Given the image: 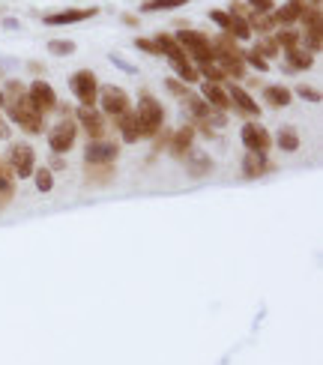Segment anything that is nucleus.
Listing matches in <instances>:
<instances>
[{"instance_id":"4468645a","label":"nucleus","mask_w":323,"mask_h":365,"mask_svg":"<svg viewBox=\"0 0 323 365\" xmlns=\"http://www.w3.org/2000/svg\"><path fill=\"white\" fill-rule=\"evenodd\" d=\"M192 141H195L192 126H183V129L174 132V135H168V150H171L174 159H186V156L192 153Z\"/></svg>"},{"instance_id":"bb28decb","label":"nucleus","mask_w":323,"mask_h":365,"mask_svg":"<svg viewBox=\"0 0 323 365\" xmlns=\"http://www.w3.org/2000/svg\"><path fill=\"white\" fill-rule=\"evenodd\" d=\"M276 144H278L285 153H294V150H300V135H296V132H294L291 126H285V129L278 132Z\"/></svg>"},{"instance_id":"6e6552de","label":"nucleus","mask_w":323,"mask_h":365,"mask_svg":"<svg viewBox=\"0 0 323 365\" xmlns=\"http://www.w3.org/2000/svg\"><path fill=\"white\" fill-rule=\"evenodd\" d=\"M99 105H102V114H111V117H120V114L132 111L129 93L120 87H102L99 90Z\"/></svg>"},{"instance_id":"473e14b6","label":"nucleus","mask_w":323,"mask_h":365,"mask_svg":"<svg viewBox=\"0 0 323 365\" xmlns=\"http://www.w3.org/2000/svg\"><path fill=\"white\" fill-rule=\"evenodd\" d=\"M48 51H51V54H72V51H75V43H66V39H54V43H48Z\"/></svg>"},{"instance_id":"58836bf2","label":"nucleus","mask_w":323,"mask_h":365,"mask_svg":"<svg viewBox=\"0 0 323 365\" xmlns=\"http://www.w3.org/2000/svg\"><path fill=\"white\" fill-rule=\"evenodd\" d=\"M51 168H54V171L63 168V159H60V156H54V159H51Z\"/></svg>"},{"instance_id":"a19ab883","label":"nucleus","mask_w":323,"mask_h":365,"mask_svg":"<svg viewBox=\"0 0 323 365\" xmlns=\"http://www.w3.org/2000/svg\"><path fill=\"white\" fill-rule=\"evenodd\" d=\"M0 108H3V90H0Z\"/></svg>"},{"instance_id":"f8f14e48","label":"nucleus","mask_w":323,"mask_h":365,"mask_svg":"<svg viewBox=\"0 0 323 365\" xmlns=\"http://www.w3.org/2000/svg\"><path fill=\"white\" fill-rule=\"evenodd\" d=\"M75 123L87 132L90 141H102V135H105V117H102V111H96V108H78Z\"/></svg>"},{"instance_id":"f704fd0d","label":"nucleus","mask_w":323,"mask_h":365,"mask_svg":"<svg viewBox=\"0 0 323 365\" xmlns=\"http://www.w3.org/2000/svg\"><path fill=\"white\" fill-rule=\"evenodd\" d=\"M165 84H168V90H171L174 96H180V99H186V96H189V84H183L180 78H168Z\"/></svg>"},{"instance_id":"dca6fc26","label":"nucleus","mask_w":323,"mask_h":365,"mask_svg":"<svg viewBox=\"0 0 323 365\" xmlns=\"http://www.w3.org/2000/svg\"><path fill=\"white\" fill-rule=\"evenodd\" d=\"M96 12H99V10H63V12L45 15V24H51V27H60V24H78V21L93 19Z\"/></svg>"},{"instance_id":"b1692460","label":"nucleus","mask_w":323,"mask_h":365,"mask_svg":"<svg viewBox=\"0 0 323 365\" xmlns=\"http://www.w3.org/2000/svg\"><path fill=\"white\" fill-rule=\"evenodd\" d=\"M87 168V182L90 186H105V182H111L114 177V165H84Z\"/></svg>"},{"instance_id":"2eb2a0df","label":"nucleus","mask_w":323,"mask_h":365,"mask_svg":"<svg viewBox=\"0 0 323 365\" xmlns=\"http://www.w3.org/2000/svg\"><path fill=\"white\" fill-rule=\"evenodd\" d=\"M201 99L213 111H228L230 108V99H228V90L222 84H210V81H201Z\"/></svg>"},{"instance_id":"c85d7f7f","label":"nucleus","mask_w":323,"mask_h":365,"mask_svg":"<svg viewBox=\"0 0 323 365\" xmlns=\"http://www.w3.org/2000/svg\"><path fill=\"white\" fill-rule=\"evenodd\" d=\"M320 33H323L320 27H309V30H302V33H300V43H305L309 54H318V51H320V43H323Z\"/></svg>"},{"instance_id":"a211bd4d","label":"nucleus","mask_w":323,"mask_h":365,"mask_svg":"<svg viewBox=\"0 0 323 365\" xmlns=\"http://www.w3.org/2000/svg\"><path fill=\"white\" fill-rule=\"evenodd\" d=\"M302 10H305V0H287L281 10H272V21L276 24H294V21H300V15H302Z\"/></svg>"},{"instance_id":"f3484780","label":"nucleus","mask_w":323,"mask_h":365,"mask_svg":"<svg viewBox=\"0 0 323 365\" xmlns=\"http://www.w3.org/2000/svg\"><path fill=\"white\" fill-rule=\"evenodd\" d=\"M114 120H117L120 138L126 141V144H138V141H141V126H138L135 111H126V114H120V117H114Z\"/></svg>"},{"instance_id":"9d476101","label":"nucleus","mask_w":323,"mask_h":365,"mask_svg":"<svg viewBox=\"0 0 323 365\" xmlns=\"http://www.w3.org/2000/svg\"><path fill=\"white\" fill-rule=\"evenodd\" d=\"M27 99L33 102V108H36L39 114H48V111H54V108H57V93H54V87L48 84V81H43V78H36V81L30 84Z\"/></svg>"},{"instance_id":"7ed1b4c3","label":"nucleus","mask_w":323,"mask_h":365,"mask_svg":"<svg viewBox=\"0 0 323 365\" xmlns=\"http://www.w3.org/2000/svg\"><path fill=\"white\" fill-rule=\"evenodd\" d=\"M174 43L183 48V54L189 57L192 63H215V51H213V39L201 30H180L174 36Z\"/></svg>"},{"instance_id":"72a5a7b5","label":"nucleus","mask_w":323,"mask_h":365,"mask_svg":"<svg viewBox=\"0 0 323 365\" xmlns=\"http://www.w3.org/2000/svg\"><path fill=\"white\" fill-rule=\"evenodd\" d=\"M248 6H252L258 15H272V10H276V3H272V0H248Z\"/></svg>"},{"instance_id":"f257e3e1","label":"nucleus","mask_w":323,"mask_h":365,"mask_svg":"<svg viewBox=\"0 0 323 365\" xmlns=\"http://www.w3.org/2000/svg\"><path fill=\"white\" fill-rule=\"evenodd\" d=\"M3 108H6V114H10V120L15 126H21L24 132H30V135L43 132V114L33 108V102L27 99V90L21 87V81H6Z\"/></svg>"},{"instance_id":"a878e982","label":"nucleus","mask_w":323,"mask_h":365,"mask_svg":"<svg viewBox=\"0 0 323 365\" xmlns=\"http://www.w3.org/2000/svg\"><path fill=\"white\" fill-rule=\"evenodd\" d=\"M246 21H248V27H252V33L258 30L261 36H270L272 30H276V21H272V15H246Z\"/></svg>"},{"instance_id":"9b49d317","label":"nucleus","mask_w":323,"mask_h":365,"mask_svg":"<svg viewBox=\"0 0 323 365\" xmlns=\"http://www.w3.org/2000/svg\"><path fill=\"white\" fill-rule=\"evenodd\" d=\"M120 147L114 144V141H90L87 150H84V165H114L117 159Z\"/></svg>"},{"instance_id":"c756f323","label":"nucleus","mask_w":323,"mask_h":365,"mask_svg":"<svg viewBox=\"0 0 323 365\" xmlns=\"http://www.w3.org/2000/svg\"><path fill=\"white\" fill-rule=\"evenodd\" d=\"M33 180H36V189H39V192H51V189H54V174H51V168L33 171Z\"/></svg>"},{"instance_id":"0eeeda50","label":"nucleus","mask_w":323,"mask_h":365,"mask_svg":"<svg viewBox=\"0 0 323 365\" xmlns=\"http://www.w3.org/2000/svg\"><path fill=\"white\" fill-rule=\"evenodd\" d=\"M239 141H243V147L248 153H270V147H272V135L261 123H246L239 129Z\"/></svg>"},{"instance_id":"ea45409f","label":"nucleus","mask_w":323,"mask_h":365,"mask_svg":"<svg viewBox=\"0 0 323 365\" xmlns=\"http://www.w3.org/2000/svg\"><path fill=\"white\" fill-rule=\"evenodd\" d=\"M311 3H314V10H320V0H311Z\"/></svg>"},{"instance_id":"cd10ccee","label":"nucleus","mask_w":323,"mask_h":365,"mask_svg":"<svg viewBox=\"0 0 323 365\" xmlns=\"http://www.w3.org/2000/svg\"><path fill=\"white\" fill-rule=\"evenodd\" d=\"M189 0H147L141 3V12H162V10H177V6H186Z\"/></svg>"},{"instance_id":"c9c22d12","label":"nucleus","mask_w":323,"mask_h":365,"mask_svg":"<svg viewBox=\"0 0 323 365\" xmlns=\"http://www.w3.org/2000/svg\"><path fill=\"white\" fill-rule=\"evenodd\" d=\"M135 45L141 48V51H150V54H159V45H156V39H135Z\"/></svg>"},{"instance_id":"7c9ffc66","label":"nucleus","mask_w":323,"mask_h":365,"mask_svg":"<svg viewBox=\"0 0 323 365\" xmlns=\"http://www.w3.org/2000/svg\"><path fill=\"white\" fill-rule=\"evenodd\" d=\"M254 51H258L263 60H267V57H276V54H278V45L272 43V33H270V36H261V43L254 45Z\"/></svg>"},{"instance_id":"4c0bfd02","label":"nucleus","mask_w":323,"mask_h":365,"mask_svg":"<svg viewBox=\"0 0 323 365\" xmlns=\"http://www.w3.org/2000/svg\"><path fill=\"white\" fill-rule=\"evenodd\" d=\"M210 19H213L215 24H219L222 30H228V21H230V15H228V12H222V10H213V12H210Z\"/></svg>"},{"instance_id":"4be33fe9","label":"nucleus","mask_w":323,"mask_h":365,"mask_svg":"<svg viewBox=\"0 0 323 365\" xmlns=\"http://www.w3.org/2000/svg\"><path fill=\"white\" fill-rule=\"evenodd\" d=\"M285 57H287V69H291V72H302V69H311V66H314V57L309 51H302V48L285 51Z\"/></svg>"},{"instance_id":"393cba45","label":"nucleus","mask_w":323,"mask_h":365,"mask_svg":"<svg viewBox=\"0 0 323 365\" xmlns=\"http://www.w3.org/2000/svg\"><path fill=\"white\" fill-rule=\"evenodd\" d=\"M272 43L278 45V51H281V48H285V51H294V48H300V33L281 27L278 33H272Z\"/></svg>"},{"instance_id":"5701e85b","label":"nucleus","mask_w":323,"mask_h":365,"mask_svg":"<svg viewBox=\"0 0 323 365\" xmlns=\"http://www.w3.org/2000/svg\"><path fill=\"white\" fill-rule=\"evenodd\" d=\"M230 15V21H228V36L230 39H252V27H248V21H246V15H234V12H228Z\"/></svg>"},{"instance_id":"aec40b11","label":"nucleus","mask_w":323,"mask_h":365,"mask_svg":"<svg viewBox=\"0 0 323 365\" xmlns=\"http://www.w3.org/2000/svg\"><path fill=\"white\" fill-rule=\"evenodd\" d=\"M270 168V162H267V153H246V159H243V174H246V180H258L263 177V171Z\"/></svg>"},{"instance_id":"39448f33","label":"nucleus","mask_w":323,"mask_h":365,"mask_svg":"<svg viewBox=\"0 0 323 365\" xmlns=\"http://www.w3.org/2000/svg\"><path fill=\"white\" fill-rule=\"evenodd\" d=\"M69 90L75 93L81 108H93L99 99V78L93 75V69H78L75 75L69 78Z\"/></svg>"},{"instance_id":"6ab92c4d","label":"nucleus","mask_w":323,"mask_h":365,"mask_svg":"<svg viewBox=\"0 0 323 365\" xmlns=\"http://www.w3.org/2000/svg\"><path fill=\"white\" fill-rule=\"evenodd\" d=\"M186 168H189V177H192V180H204L206 174L213 171V159L206 153H189L186 156Z\"/></svg>"},{"instance_id":"412c9836","label":"nucleus","mask_w":323,"mask_h":365,"mask_svg":"<svg viewBox=\"0 0 323 365\" xmlns=\"http://www.w3.org/2000/svg\"><path fill=\"white\" fill-rule=\"evenodd\" d=\"M263 99H267L270 108H287V105H291V99H294V93L285 84H270L267 90H263Z\"/></svg>"},{"instance_id":"1a4fd4ad","label":"nucleus","mask_w":323,"mask_h":365,"mask_svg":"<svg viewBox=\"0 0 323 365\" xmlns=\"http://www.w3.org/2000/svg\"><path fill=\"white\" fill-rule=\"evenodd\" d=\"M10 171L12 177H33L36 165H33V147L30 144H12L10 147Z\"/></svg>"},{"instance_id":"2f4dec72","label":"nucleus","mask_w":323,"mask_h":365,"mask_svg":"<svg viewBox=\"0 0 323 365\" xmlns=\"http://www.w3.org/2000/svg\"><path fill=\"white\" fill-rule=\"evenodd\" d=\"M243 63H252L258 72H267V69H270V60H263V57H261L258 51H254V48H252V51H246V54H243Z\"/></svg>"},{"instance_id":"20e7f679","label":"nucleus","mask_w":323,"mask_h":365,"mask_svg":"<svg viewBox=\"0 0 323 365\" xmlns=\"http://www.w3.org/2000/svg\"><path fill=\"white\" fill-rule=\"evenodd\" d=\"M135 117H138V126H141V138H156L162 132V123H165V108L156 96L141 93Z\"/></svg>"},{"instance_id":"e433bc0d","label":"nucleus","mask_w":323,"mask_h":365,"mask_svg":"<svg viewBox=\"0 0 323 365\" xmlns=\"http://www.w3.org/2000/svg\"><path fill=\"white\" fill-rule=\"evenodd\" d=\"M296 93H300L302 99H305V102H320V93H318V90H311V87H296Z\"/></svg>"},{"instance_id":"f03ea898","label":"nucleus","mask_w":323,"mask_h":365,"mask_svg":"<svg viewBox=\"0 0 323 365\" xmlns=\"http://www.w3.org/2000/svg\"><path fill=\"white\" fill-rule=\"evenodd\" d=\"M156 45H159V54L168 57L171 69L177 72V78H180V81H186V84H195V81H201V78H198L195 63L183 54V48L174 43V36H168V33H159V36H156Z\"/></svg>"},{"instance_id":"ddd939ff","label":"nucleus","mask_w":323,"mask_h":365,"mask_svg":"<svg viewBox=\"0 0 323 365\" xmlns=\"http://www.w3.org/2000/svg\"><path fill=\"white\" fill-rule=\"evenodd\" d=\"M228 99H230V108H237L239 114H246V117H261V105L254 102L252 96L246 93L243 87H237V84H230V90H228Z\"/></svg>"},{"instance_id":"423d86ee","label":"nucleus","mask_w":323,"mask_h":365,"mask_svg":"<svg viewBox=\"0 0 323 365\" xmlns=\"http://www.w3.org/2000/svg\"><path fill=\"white\" fill-rule=\"evenodd\" d=\"M78 138V123L72 117H63L57 126H51V132H48V147L60 156V153H69L72 144H75Z\"/></svg>"}]
</instances>
